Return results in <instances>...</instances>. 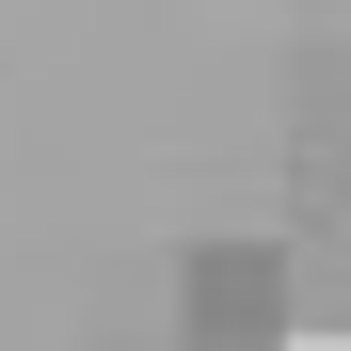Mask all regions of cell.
<instances>
[{
    "mask_svg": "<svg viewBox=\"0 0 351 351\" xmlns=\"http://www.w3.org/2000/svg\"><path fill=\"white\" fill-rule=\"evenodd\" d=\"M287 351H351V335H287Z\"/></svg>",
    "mask_w": 351,
    "mask_h": 351,
    "instance_id": "6da1fadb",
    "label": "cell"
}]
</instances>
